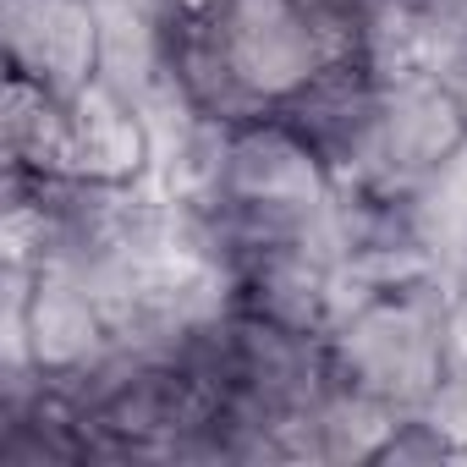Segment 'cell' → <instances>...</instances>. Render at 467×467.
<instances>
[{"instance_id": "obj_1", "label": "cell", "mask_w": 467, "mask_h": 467, "mask_svg": "<svg viewBox=\"0 0 467 467\" xmlns=\"http://www.w3.org/2000/svg\"><path fill=\"white\" fill-rule=\"evenodd\" d=\"M325 341L336 379L401 412H418L456 358V286L434 275L401 292L363 297L330 325Z\"/></svg>"}, {"instance_id": "obj_2", "label": "cell", "mask_w": 467, "mask_h": 467, "mask_svg": "<svg viewBox=\"0 0 467 467\" xmlns=\"http://www.w3.org/2000/svg\"><path fill=\"white\" fill-rule=\"evenodd\" d=\"M203 17L225 67L265 110L286 105L308 78L325 72V61H336V50L297 0H214Z\"/></svg>"}, {"instance_id": "obj_3", "label": "cell", "mask_w": 467, "mask_h": 467, "mask_svg": "<svg viewBox=\"0 0 467 467\" xmlns=\"http://www.w3.org/2000/svg\"><path fill=\"white\" fill-rule=\"evenodd\" d=\"M379 99H385V83L358 56H336L286 105H275V116L330 165L336 187H374L379 182Z\"/></svg>"}, {"instance_id": "obj_4", "label": "cell", "mask_w": 467, "mask_h": 467, "mask_svg": "<svg viewBox=\"0 0 467 467\" xmlns=\"http://www.w3.org/2000/svg\"><path fill=\"white\" fill-rule=\"evenodd\" d=\"M6 72L56 94H83L99 78V6L94 0H0Z\"/></svg>"}, {"instance_id": "obj_5", "label": "cell", "mask_w": 467, "mask_h": 467, "mask_svg": "<svg viewBox=\"0 0 467 467\" xmlns=\"http://www.w3.org/2000/svg\"><path fill=\"white\" fill-rule=\"evenodd\" d=\"M467 143V116L456 110L451 88L429 72L385 83L379 99V182L374 192H407L440 160Z\"/></svg>"}, {"instance_id": "obj_6", "label": "cell", "mask_w": 467, "mask_h": 467, "mask_svg": "<svg viewBox=\"0 0 467 467\" xmlns=\"http://www.w3.org/2000/svg\"><path fill=\"white\" fill-rule=\"evenodd\" d=\"M6 171L28 176H72V94H56L23 72H6Z\"/></svg>"}, {"instance_id": "obj_7", "label": "cell", "mask_w": 467, "mask_h": 467, "mask_svg": "<svg viewBox=\"0 0 467 467\" xmlns=\"http://www.w3.org/2000/svg\"><path fill=\"white\" fill-rule=\"evenodd\" d=\"M407 220L434 270L456 292H467V143L407 187Z\"/></svg>"}, {"instance_id": "obj_8", "label": "cell", "mask_w": 467, "mask_h": 467, "mask_svg": "<svg viewBox=\"0 0 467 467\" xmlns=\"http://www.w3.org/2000/svg\"><path fill=\"white\" fill-rule=\"evenodd\" d=\"M418 418H429V429L451 445L456 462H467V363L451 358V368L440 374V385L423 396Z\"/></svg>"}, {"instance_id": "obj_9", "label": "cell", "mask_w": 467, "mask_h": 467, "mask_svg": "<svg viewBox=\"0 0 467 467\" xmlns=\"http://www.w3.org/2000/svg\"><path fill=\"white\" fill-rule=\"evenodd\" d=\"M297 6L314 17V28L325 34V45L336 56H352V39H358V17L368 0H297Z\"/></svg>"}]
</instances>
